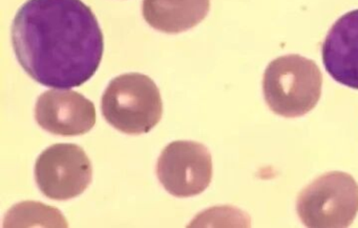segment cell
I'll list each match as a JSON object with an SVG mask.
<instances>
[{
    "label": "cell",
    "mask_w": 358,
    "mask_h": 228,
    "mask_svg": "<svg viewBox=\"0 0 358 228\" xmlns=\"http://www.w3.org/2000/svg\"><path fill=\"white\" fill-rule=\"evenodd\" d=\"M37 185L48 198L66 201L80 196L92 182L93 167L85 150L76 144L48 148L35 165Z\"/></svg>",
    "instance_id": "5b68a950"
},
{
    "label": "cell",
    "mask_w": 358,
    "mask_h": 228,
    "mask_svg": "<svg viewBox=\"0 0 358 228\" xmlns=\"http://www.w3.org/2000/svg\"><path fill=\"white\" fill-rule=\"evenodd\" d=\"M157 176L173 196L187 198L202 194L213 178L210 152L198 142H171L159 157Z\"/></svg>",
    "instance_id": "8992f818"
},
{
    "label": "cell",
    "mask_w": 358,
    "mask_h": 228,
    "mask_svg": "<svg viewBox=\"0 0 358 228\" xmlns=\"http://www.w3.org/2000/svg\"><path fill=\"white\" fill-rule=\"evenodd\" d=\"M12 45L31 78L57 89L89 81L104 50L99 22L81 0H28L14 18Z\"/></svg>",
    "instance_id": "6da1fadb"
},
{
    "label": "cell",
    "mask_w": 358,
    "mask_h": 228,
    "mask_svg": "<svg viewBox=\"0 0 358 228\" xmlns=\"http://www.w3.org/2000/svg\"><path fill=\"white\" fill-rule=\"evenodd\" d=\"M101 110L115 129L141 135L160 122L163 102L154 80L140 73H129L110 81L102 96Z\"/></svg>",
    "instance_id": "3957f363"
},
{
    "label": "cell",
    "mask_w": 358,
    "mask_h": 228,
    "mask_svg": "<svg viewBox=\"0 0 358 228\" xmlns=\"http://www.w3.org/2000/svg\"><path fill=\"white\" fill-rule=\"evenodd\" d=\"M34 218L41 221V225L68 226L64 215L57 209L33 202L22 203L14 206L8 213L3 225H33Z\"/></svg>",
    "instance_id": "30bf717a"
},
{
    "label": "cell",
    "mask_w": 358,
    "mask_h": 228,
    "mask_svg": "<svg viewBox=\"0 0 358 228\" xmlns=\"http://www.w3.org/2000/svg\"><path fill=\"white\" fill-rule=\"evenodd\" d=\"M322 76L312 60L286 55L270 62L263 77V92L272 112L286 118L303 116L322 95Z\"/></svg>",
    "instance_id": "7a4b0ae2"
},
{
    "label": "cell",
    "mask_w": 358,
    "mask_h": 228,
    "mask_svg": "<svg viewBox=\"0 0 358 228\" xmlns=\"http://www.w3.org/2000/svg\"><path fill=\"white\" fill-rule=\"evenodd\" d=\"M210 0H143L142 13L152 28L169 34L198 26L208 14Z\"/></svg>",
    "instance_id": "9c48e42d"
},
{
    "label": "cell",
    "mask_w": 358,
    "mask_h": 228,
    "mask_svg": "<svg viewBox=\"0 0 358 228\" xmlns=\"http://www.w3.org/2000/svg\"><path fill=\"white\" fill-rule=\"evenodd\" d=\"M37 123L54 135L72 137L89 133L96 124L93 102L77 92L51 90L39 96L35 106Z\"/></svg>",
    "instance_id": "52a82bcc"
},
{
    "label": "cell",
    "mask_w": 358,
    "mask_h": 228,
    "mask_svg": "<svg viewBox=\"0 0 358 228\" xmlns=\"http://www.w3.org/2000/svg\"><path fill=\"white\" fill-rule=\"evenodd\" d=\"M296 211L308 227H347L358 213L357 182L343 171L324 173L301 190Z\"/></svg>",
    "instance_id": "277c9868"
},
{
    "label": "cell",
    "mask_w": 358,
    "mask_h": 228,
    "mask_svg": "<svg viewBox=\"0 0 358 228\" xmlns=\"http://www.w3.org/2000/svg\"><path fill=\"white\" fill-rule=\"evenodd\" d=\"M322 56L327 72L335 81L358 90V10L333 24L322 43Z\"/></svg>",
    "instance_id": "ba28073f"
}]
</instances>
